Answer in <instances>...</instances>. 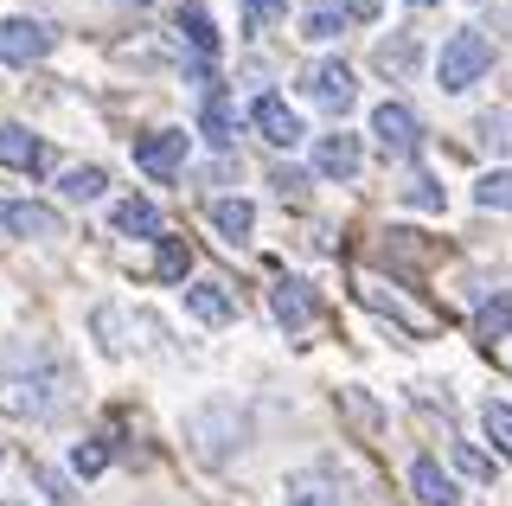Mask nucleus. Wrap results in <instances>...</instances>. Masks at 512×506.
Masks as SVG:
<instances>
[{"instance_id": "nucleus-6", "label": "nucleus", "mask_w": 512, "mask_h": 506, "mask_svg": "<svg viewBox=\"0 0 512 506\" xmlns=\"http://www.w3.org/2000/svg\"><path fill=\"white\" fill-rule=\"evenodd\" d=\"M0 237H20V244H32V237H64V218L39 199H7L0 205Z\"/></svg>"}, {"instance_id": "nucleus-27", "label": "nucleus", "mask_w": 512, "mask_h": 506, "mask_svg": "<svg viewBox=\"0 0 512 506\" xmlns=\"http://www.w3.org/2000/svg\"><path fill=\"white\" fill-rule=\"evenodd\" d=\"M340 410H346V417H352V423H359V430H365V436H372V430H378V423H384V410H378L372 398H365V391H359V385H340Z\"/></svg>"}, {"instance_id": "nucleus-30", "label": "nucleus", "mask_w": 512, "mask_h": 506, "mask_svg": "<svg viewBox=\"0 0 512 506\" xmlns=\"http://www.w3.org/2000/svg\"><path fill=\"white\" fill-rule=\"evenodd\" d=\"M404 199H410V205H423V212H442V186L429 180V173H416V180L404 186Z\"/></svg>"}, {"instance_id": "nucleus-25", "label": "nucleus", "mask_w": 512, "mask_h": 506, "mask_svg": "<svg viewBox=\"0 0 512 506\" xmlns=\"http://www.w3.org/2000/svg\"><path fill=\"white\" fill-rule=\"evenodd\" d=\"M474 129H480V141H487L493 154H512V103H493Z\"/></svg>"}, {"instance_id": "nucleus-21", "label": "nucleus", "mask_w": 512, "mask_h": 506, "mask_svg": "<svg viewBox=\"0 0 512 506\" xmlns=\"http://www.w3.org/2000/svg\"><path fill=\"white\" fill-rule=\"evenodd\" d=\"M212 225L237 244V237L256 231V205H250V199H212Z\"/></svg>"}, {"instance_id": "nucleus-12", "label": "nucleus", "mask_w": 512, "mask_h": 506, "mask_svg": "<svg viewBox=\"0 0 512 506\" xmlns=\"http://www.w3.org/2000/svg\"><path fill=\"white\" fill-rule=\"evenodd\" d=\"M186 314L205 327H224V321H237V295L224 282H186Z\"/></svg>"}, {"instance_id": "nucleus-33", "label": "nucleus", "mask_w": 512, "mask_h": 506, "mask_svg": "<svg viewBox=\"0 0 512 506\" xmlns=\"http://www.w3.org/2000/svg\"><path fill=\"white\" fill-rule=\"evenodd\" d=\"M103 462H109V449H103V442H90V449H77V455H71V468H77V474H96Z\"/></svg>"}, {"instance_id": "nucleus-36", "label": "nucleus", "mask_w": 512, "mask_h": 506, "mask_svg": "<svg viewBox=\"0 0 512 506\" xmlns=\"http://www.w3.org/2000/svg\"><path fill=\"white\" fill-rule=\"evenodd\" d=\"M0 506H26V500H0Z\"/></svg>"}, {"instance_id": "nucleus-5", "label": "nucleus", "mask_w": 512, "mask_h": 506, "mask_svg": "<svg viewBox=\"0 0 512 506\" xmlns=\"http://www.w3.org/2000/svg\"><path fill=\"white\" fill-rule=\"evenodd\" d=\"M135 167L154 173V180H180L186 167V129H154L135 141Z\"/></svg>"}, {"instance_id": "nucleus-20", "label": "nucleus", "mask_w": 512, "mask_h": 506, "mask_svg": "<svg viewBox=\"0 0 512 506\" xmlns=\"http://www.w3.org/2000/svg\"><path fill=\"white\" fill-rule=\"evenodd\" d=\"M474 334H480V340H506V334H512V295H506V289H493L487 302H480Z\"/></svg>"}, {"instance_id": "nucleus-23", "label": "nucleus", "mask_w": 512, "mask_h": 506, "mask_svg": "<svg viewBox=\"0 0 512 506\" xmlns=\"http://www.w3.org/2000/svg\"><path fill=\"white\" fill-rule=\"evenodd\" d=\"M154 276L160 282H186V270H192V250L180 244V237H154Z\"/></svg>"}, {"instance_id": "nucleus-28", "label": "nucleus", "mask_w": 512, "mask_h": 506, "mask_svg": "<svg viewBox=\"0 0 512 506\" xmlns=\"http://www.w3.org/2000/svg\"><path fill=\"white\" fill-rule=\"evenodd\" d=\"M301 33H308L314 45H327V39H340V33H346V20H340V7H327V0H320V7H308V20H301Z\"/></svg>"}, {"instance_id": "nucleus-10", "label": "nucleus", "mask_w": 512, "mask_h": 506, "mask_svg": "<svg viewBox=\"0 0 512 506\" xmlns=\"http://www.w3.org/2000/svg\"><path fill=\"white\" fill-rule=\"evenodd\" d=\"M282 500L288 506H340V474L333 468H295L282 481Z\"/></svg>"}, {"instance_id": "nucleus-26", "label": "nucleus", "mask_w": 512, "mask_h": 506, "mask_svg": "<svg viewBox=\"0 0 512 506\" xmlns=\"http://www.w3.org/2000/svg\"><path fill=\"white\" fill-rule=\"evenodd\" d=\"M474 205L480 212H512V173H480V186H474Z\"/></svg>"}, {"instance_id": "nucleus-7", "label": "nucleus", "mask_w": 512, "mask_h": 506, "mask_svg": "<svg viewBox=\"0 0 512 506\" xmlns=\"http://www.w3.org/2000/svg\"><path fill=\"white\" fill-rule=\"evenodd\" d=\"M308 97L320 103V109H333V116H346L352 109V97H359V84H352V71L340 65V58H320V65H308Z\"/></svg>"}, {"instance_id": "nucleus-1", "label": "nucleus", "mask_w": 512, "mask_h": 506, "mask_svg": "<svg viewBox=\"0 0 512 506\" xmlns=\"http://www.w3.org/2000/svg\"><path fill=\"white\" fill-rule=\"evenodd\" d=\"M186 442L205 455V462H224V455H237L250 442V410L237 398H205L186 410Z\"/></svg>"}, {"instance_id": "nucleus-15", "label": "nucleus", "mask_w": 512, "mask_h": 506, "mask_svg": "<svg viewBox=\"0 0 512 506\" xmlns=\"http://www.w3.org/2000/svg\"><path fill=\"white\" fill-rule=\"evenodd\" d=\"M269 308H276V321L288 327V334H301V327L314 321V302H308V282H276V289H269Z\"/></svg>"}, {"instance_id": "nucleus-24", "label": "nucleus", "mask_w": 512, "mask_h": 506, "mask_svg": "<svg viewBox=\"0 0 512 506\" xmlns=\"http://www.w3.org/2000/svg\"><path fill=\"white\" fill-rule=\"evenodd\" d=\"M103 186H109V173H103V167H71V173L58 180V193H64V199H77V205H90V199H103Z\"/></svg>"}, {"instance_id": "nucleus-2", "label": "nucleus", "mask_w": 512, "mask_h": 506, "mask_svg": "<svg viewBox=\"0 0 512 506\" xmlns=\"http://www.w3.org/2000/svg\"><path fill=\"white\" fill-rule=\"evenodd\" d=\"M58 391H64V378L45 366L39 353H32V372L20 366V353H13V366H7V378H0V410H13V417H52L58 410Z\"/></svg>"}, {"instance_id": "nucleus-37", "label": "nucleus", "mask_w": 512, "mask_h": 506, "mask_svg": "<svg viewBox=\"0 0 512 506\" xmlns=\"http://www.w3.org/2000/svg\"><path fill=\"white\" fill-rule=\"evenodd\" d=\"M135 7H154V0H135Z\"/></svg>"}, {"instance_id": "nucleus-13", "label": "nucleus", "mask_w": 512, "mask_h": 506, "mask_svg": "<svg viewBox=\"0 0 512 506\" xmlns=\"http://www.w3.org/2000/svg\"><path fill=\"white\" fill-rule=\"evenodd\" d=\"M0 167H13V173H39L45 167V141L20 129V122H0Z\"/></svg>"}, {"instance_id": "nucleus-34", "label": "nucleus", "mask_w": 512, "mask_h": 506, "mask_svg": "<svg viewBox=\"0 0 512 506\" xmlns=\"http://www.w3.org/2000/svg\"><path fill=\"white\" fill-rule=\"evenodd\" d=\"M378 7H384V0H346L340 20H378Z\"/></svg>"}, {"instance_id": "nucleus-35", "label": "nucleus", "mask_w": 512, "mask_h": 506, "mask_svg": "<svg viewBox=\"0 0 512 506\" xmlns=\"http://www.w3.org/2000/svg\"><path fill=\"white\" fill-rule=\"evenodd\" d=\"M410 7H436V0H410Z\"/></svg>"}, {"instance_id": "nucleus-3", "label": "nucleus", "mask_w": 512, "mask_h": 506, "mask_svg": "<svg viewBox=\"0 0 512 506\" xmlns=\"http://www.w3.org/2000/svg\"><path fill=\"white\" fill-rule=\"evenodd\" d=\"M493 71V45L480 26H461V33L442 39V58H436V84L448 90V97H461L468 84H480V77Z\"/></svg>"}, {"instance_id": "nucleus-14", "label": "nucleus", "mask_w": 512, "mask_h": 506, "mask_svg": "<svg viewBox=\"0 0 512 506\" xmlns=\"http://www.w3.org/2000/svg\"><path fill=\"white\" fill-rule=\"evenodd\" d=\"M359 135H327L314 148V173H327V180H352V173H359Z\"/></svg>"}, {"instance_id": "nucleus-22", "label": "nucleus", "mask_w": 512, "mask_h": 506, "mask_svg": "<svg viewBox=\"0 0 512 506\" xmlns=\"http://www.w3.org/2000/svg\"><path fill=\"white\" fill-rule=\"evenodd\" d=\"M116 231H128V237H160V212L148 199H122L116 205Z\"/></svg>"}, {"instance_id": "nucleus-4", "label": "nucleus", "mask_w": 512, "mask_h": 506, "mask_svg": "<svg viewBox=\"0 0 512 506\" xmlns=\"http://www.w3.org/2000/svg\"><path fill=\"white\" fill-rule=\"evenodd\" d=\"M52 45H58V26L32 20V13H13V20H0V65H39Z\"/></svg>"}, {"instance_id": "nucleus-31", "label": "nucleus", "mask_w": 512, "mask_h": 506, "mask_svg": "<svg viewBox=\"0 0 512 506\" xmlns=\"http://www.w3.org/2000/svg\"><path fill=\"white\" fill-rule=\"evenodd\" d=\"M276 13H282V0H244V20H250V33L276 26Z\"/></svg>"}, {"instance_id": "nucleus-32", "label": "nucleus", "mask_w": 512, "mask_h": 506, "mask_svg": "<svg viewBox=\"0 0 512 506\" xmlns=\"http://www.w3.org/2000/svg\"><path fill=\"white\" fill-rule=\"evenodd\" d=\"M455 462L468 468V474H480V481H487V474H493V462H487V455H480V449H468V442H455Z\"/></svg>"}, {"instance_id": "nucleus-11", "label": "nucleus", "mask_w": 512, "mask_h": 506, "mask_svg": "<svg viewBox=\"0 0 512 506\" xmlns=\"http://www.w3.org/2000/svg\"><path fill=\"white\" fill-rule=\"evenodd\" d=\"M372 135H378V148L384 154H416V116L404 103H378V116H372Z\"/></svg>"}, {"instance_id": "nucleus-9", "label": "nucleus", "mask_w": 512, "mask_h": 506, "mask_svg": "<svg viewBox=\"0 0 512 506\" xmlns=\"http://www.w3.org/2000/svg\"><path fill=\"white\" fill-rule=\"evenodd\" d=\"M359 302H365V308H378V314H391V321L404 327V334H416V340H423V334H436V321H429L423 308H410L404 295H391V289H384V282H372V276L359 282Z\"/></svg>"}, {"instance_id": "nucleus-29", "label": "nucleus", "mask_w": 512, "mask_h": 506, "mask_svg": "<svg viewBox=\"0 0 512 506\" xmlns=\"http://www.w3.org/2000/svg\"><path fill=\"white\" fill-rule=\"evenodd\" d=\"M480 430H487V442L500 455H512V404H487L480 410Z\"/></svg>"}, {"instance_id": "nucleus-8", "label": "nucleus", "mask_w": 512, "mask_h": 506, "mask_svg": "<svg viewBox=\"0 0 512 506\" xmlns=\"http://www.w3.org/2000/svg\"><path fill=\"white\" fill-rule=\"evenodd\" d=\"M250 122H256V135L263 141H276V148H301L308 141V122L295 116L282 97H256V109H250Z\"/></svg>"}, {"instance_id": "nucleus-16", "label": "nucleus", "mask_w": 512, "mask_h": 506, "mask_svg": "<svg viewBox=\"0 0 512 506\" xmlns=\"http://www.w3.org/2000/svg\"><path fill=\"white\" fill-rule=\"evenodd\" d=\"M410 487H416L423 506H455V481L442 474L436 455H416V462H410Z\"/></svg>"}, {"instance_id": "nucleus-17", "label": "nucleus", "mask_w": 512, "mask_h": 506, "mask_svg": "<svg viewBox=\"0 0 512 506\" xmlns=\"http://www.w3.org/2000/svg\"><path fill=\"white\" fill-rule=\"evenodd\" d=\"M173 33L192 39V52H205V58L218 52V26H212V13H205L199 0H180V7H173Z\"/></svg>"}, {"instance_id": "nucleus-19", "label": "nucleus", "mask_w": 512, "mask_h": 506, "mask_svg": "<svg viewBox=\"0 0 512 506\" xmlns=\"http://www.w3.org/2000/svg\"><path fill=\"white\" fill-rule=\"evenodd\" d=\"M416 58H423V45H416L410 33H391V39H378L372 65H378L384 77H410V71H416Z\"/></svg>"}, {"instance_id": "nucleus-18", "label": "nucleus", "mask_w": 512, "mask_h": 506, "mask_svg": "<svg viewBox=\"0 0 512 506\" xmlns=\"http://www.w3.org/2000/svg\"><path fill=\"white\" fill-rule=\"evenodd\" d=\"M199 129L218 141V148H231L237 141V109H231V97L224 90H205V103H199Z\"/></svg>"}]
</instances>
